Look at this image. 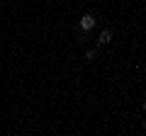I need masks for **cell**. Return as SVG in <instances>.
Wrapping results in <instances>:
<instances>
[{"label":"cell","instance_id":"7a4b0ae2","mask_svg":"<svg viewBox=\"0 0 146 136\" xmlns=\"http://www.w3.org/2000/svg\"><path fill=\"white\" fill-rule=\"evenodd\" d=\"M110 42H112V32L102 29V32H100V37H98V44H100V46H105V44H110Z\"/></svg>","mask_w":146,"mask_h":136},{"label":"cell","instance_id":"6da1fadb","mask_svg":"<svg viewBox=\"0 0 146 136\" xmlns=\"http://www.w3.org/2000/svg\"><path fill=\"white\" fill-rule=\"evenodd\" d=\"M93 27H95V17L93 15H83V17H80V29H83V32H90Z\"/></svg>","mask_w":146,"mask_h":136},{"label":"cell","instance_id":"277c9868","mask_svg":"<svg viewBox=\"0 0 146 136\" xmlns=\"http://www.w3.org/2000/svg\"><path fill=\"white\" fill-rule=\"evenodd\" d=\"M144 112H146V102H144Z\"/></svg>","mask_w":146,"mask_h":136},{"label":"cell","instance_id":"3957f363","mask_svg":"<svg viewBox=\"0 0 146 136\" xmlns=\"http://www.w3.org/2000/svg\"><path fill=\"white\" fill-rule=\"evenodd\" d=\"M95 56H98V51H95V49H88V51H85V58H88V61H93Z\"/></svg>","mask_w":146,"mask_h":136}]
</instances>
